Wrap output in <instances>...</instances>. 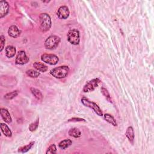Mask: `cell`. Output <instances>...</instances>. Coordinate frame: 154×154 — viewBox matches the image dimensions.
Here are the masks:
<instances>
[{"label": "cell", "instance_id": "obj_1", "mask_svg": "<svg viewBox=\"0 0 154 154\" xmlns=\"http://www.w3.org/2000/svg\"><path fill=\"white\" fill-rule=\"evenodd\" d=\"M69 72V68L67 66H61L53 68L50 70V74L54 77L58 79L66 77Z\"/></svg>", "mask_w": 154, "mask_h": 154}, {"label": "cell", "instance_id": "obj_2", "mask_svg": "<svg viewBox=\"0 0 154 154\" xmlns=\"http://www.w3.org/2000/svg\"><path fill=\"white\" fill-rule=\"evenodd\" d=\"M40 18V28L42 32H46L51 27V19L49 15L47 13H41Z\"/></svg>", "mask_w": 154, "mask_h": 154}, {"label": "cell", "instance_id": "obj_3", "mask_svg": "<svg viewBox=\"0 0 154 154\" xmlns=\"http://www.w3.org/2000/svg\"><path fill=\"white\" fill-rule=\"evenodd\" d=\"M81 102L84 106L93 110L98 116H103V113H102L101 109L95 103V102L90 101L89 99L85 97H83L81 99Z\"/></svg>", "mask_w": 154, "mask_h": 154}, {"label": "cell", "instance_id": "obj_4", "mask_svg": "<svg viewBox=\"0 0 154 154\" xmlns=\"http://www.w3.org/2000/svg\"><path fill=\"white\" fill-rule=\"evenodd\" d=\"M60 42V38L57 36H50L45 40V46L48 49H54L58 46Z\"/></svg>", "mask_w": 154, "mask_h": 154}, {"label": "cell", "instance_id": "obj_5", "mask_svg": "<svg viewBox=\"0 0 154 154\" xmlns=\"http://www.w3.org/2000/svg\"><path fill=\"white\" fill-rule=\"evenodd\" d=\"M68 40L72 45H77L79 43V32L77 29H71L68 33Z\"/></svg>", "mask_w": 154, "mask_h": 154}, {"label": "cell", "instance_id": "obj_6", "mask_svg": "<svg viewBox=\"0 0 154 154\" xmlns=\"http://www.w3.org/2000/svg\"><path fill=\"white\" fill-rule=\"evenodd\" d=\"M100 79L99 78H95L91 79L86 84V85L84 86L83 88V91L85 93H87V92H90L94 91L99 85L100 83Z\"/></svg>", "mask_w": 154, "mask_h": 154}, {"label": "cell", "instance_id": "obj_7", "mask_svg": "<svg viewBox=\"0 0 154 154\" xmlns=\"http://www.w3.org/2000/svg\"><path fill=\"white\" fill-rule=\"evenodd\" d=\"M41 60L50 65H55L58 61V58L57 56L49 54H44L41 56Z\"/></svg>", "mask_w": 154, "mask_h": 154}, {"label": "cell", "instance_id": "obj_8", "mask_svg": "<svg viewBox=\"0 0 154 154\" xmlns=\"http://www.w3.org/2000/svg\"><path fill=\"white\" fill-rule=\"evenodd\" d=\"M29 61V58L26 55V53L24 51H20L16 56L15 62L17 65H23L27 63Z\"/></svg>", "mask_w": 154, "mask_h": 154}, {"label": "cell", "instance_id": "obj_9", "mask_svg": "<svg viewBox=\"0 0 154 154\" xmlns=\"http://www.w3.org/2000/svg\"><path fill=\"white\" fill-rule=\"evenodd\" d=\"M69 10L66 6H62L60 7L57 12L58 18L61 19H67L69 16Z\"/></svg>", "mask_w": 154, "mask_h": 154}, {"label": "cell", "instance_id": "obj_10", "mask_svg": "<svg viewBox=\"0 0 154 154\" xmlns=\"http://www.w3.org/2000/svg\"><path fill=\"white\" fill-rule=\"evenodd\" d=\"M9 11V5L6 1H0V17L3 18L7 15Z\"/></svg>", "mask_w": 154, "mask_h": 154}, {"label": "cell", "instance_id": "obj_11", "mask_svg": "<svg viewBox=\"0 0 154 154\" xmlns=\"http://www.w3.org/2000/svg\"><path fill=\"white\" fill-rule=\"evenodd\" d=\"M0 112H1V116L5 122L7 123V124H10L12 122V119L8 111L6 108H1L0 110Z\"/></svg>", "mask_w": 154, "mask_h": 154}, {"label": "cell", "instance_id": "obj_12", "mask_svg": "<svg viewBox=\"0 0 154 154\" xmlns=\"http://www.w3.org/2000/svg\"><path fill=\"white\" fill-rule=\"evenodd\" d=\"M8 34L10 36H11L12 37L16 38L20 36V31L19 30V28L16 26L12 25L11 27H10V28H8Z\"/></svg>", "mask_w": 154, "mask_h": 154}, {"label": "cell", "instance_id": "obj_13", "mask_svg": "<svg viewBox=\"0 0 154 154\" xmlns=\"http://www.w3.org/2000/svg\"><path fill=\"white\" fill-rule=\"evenodd\" d=\"M125 135H126V137L129 140V142L131 143L132 144L133 142H134V132L132 127H129L127 128L126 131Z\"/></svg>", "mask_w": 154, "mask_h": 154}, {"label": "cell", "instance_id": "obj_14", "mask_svg": "<svg viewBox=\"0 0 154 154\" xmlns=\"http://www.w3.org/2000/svg\"><path fill=\"white\" fill-rule=\"evenodd\" d=\"M16 53L15 47L13 46H7L6 48V55L8 58H12L15 56Z\"/></svg>", "mask_w": 154, "mask_h": 154}, {"label": "cell", "instance_id": "obj_15", "mask_svg": "<svg viewBox=\"0 0 154 154\" xmlns=\"http://www.w3.org/2000/svg\"><path fill=\"white\" fill-rule=\"evenodd\" d=\"M1 129L3 133L6 137H12V132L6 124H3V123H1Z\"/></svg>", "mask_w": 154, "mask_h": 154}, {"label": "cell", "instance_id": "obj_16", "mask_svg": "<svg viewBox=\"0 0 154 154\" xmlns=\"http://www.w3.org/2000/svg\"><path fill=\"white\" fill-rule=\"evenodd\" d=\"M68 134L70 137H72L77 139V138H79L81 137V131L78 128H71L69 131Z\"/></svg>", "mask_w": 154, "mask_h": 154}, {"label": "cell", "instance_id": "obj_17", "mask_svg": "<svg viewBox=\"0 0 154 154\" xmlns=\"http://www.w3.org/2000/svg\"><path fill=\"white\" fill-rule=\"evenodd\" d=\"M33 67L39 72H45L48 70V67L43 63L40 62H35L33 64Z\"/></svg>", "mask_w": 154, "mask_h": 154}, {"label": "cell", "instance_id": "obj_18", "mask_svg": "<svg viewBox=\"0 0 154 154\" xmlns=\"http://www.w3.org/2000/svg\"><path fill=\"white\" fill-rule=\"evenodd\" d=\"M72 143V141L70 139H65L60 141L58 144V146L61 149H65L69 148Z\"/></svg>", "mask_w": 154, "mask_h": 154}, {"label": "cell", "instance_id": "obj_19", "mask_svg": "<svg viewBox=\"0 0 154 154\" xmlns=\"http://www.w3.org/2000/svg\"><path fill=\"white\" fill-rule=\"evenodd\" d=\"M104 119L107 122H108L109 124H111L113 126H114V127H117V126L116 119L114 118L113 116H111V115H110V114H105L104 116Z\"/></svg>", "mask_w": 154, "mask_h": 154}, {"label": "cell", "instance_id": "obj_20", "mask_svg": "<svg viewBox=\"0 0 154 154\" xmlns=\"http://www.w3.org/2000/svg\"><path fill=\"white\" fill-rule=\"evenodd\" d=\"M31 90V91H32V94L33 95V96L39 101H42V99H43V95L42 94V93H41V91L37 89H35V88H33V87H32L30 89Z\"/></svg>", "mask_w": 154, "mask_h": 154}, {"label": "cell", "instance_id": "obj_21", "mask_svg": "<svg viewBox=\"0 0 154 154\" xmlns=\"http://www.w3.org/2000/svg\"><path fill=\"white\" fill-rule=\"evenodd\" d=\"M26 74L28 76H29L31 78H37L40 75V73L39 71L34 70V69L28 70L27 71H26Z\"/></svg>", "mask_w": 154, "mask_h": 154}, {"label": "cell", "instance_id": "obj_22", "mask_svg": "<svg viewBox=\"0 0 154 154\" xmlns=\"http://www.w3.org/2000/svg\"><path fill=\"white\" fill-rule=\"evenodd\" d=\"M34 141L31 142V143H29L28 145L19 148V150H18V152H21V153H25V152H28L29 150H30L31 149H32L33 148V146H34Z\"/></svg>", "mask_w": 154, "mask_h": 154}, {"label": "cell", "instance_id": "obj_23", "mask_svg": "<svg viewBox=\"0 0 154 154\" xmlns=\"http://www.w3.org/2000/svg\"><path fill=\"white\" fill-rule=\"evenodd\" d=\"M19 94V91L18 90H15L12 92H10V93L7 94L6 95H4V98L7 100H10L14 98H15L16 96H18Z\"/></svg>", "mask_w": 154, "mask_h": 154}, {"label": "cell", "instance_id": "obj_24", "mask_svg": "<svg viewBox=\"0 0 154 154\" xmlns=\"http://www.w3.org/2000/svg\"><path fill=\"white\" fill-rule=\"evenodd\" d=\"M39 118H37V120L34 122L32 123V124H31L30 125L29 130L30 131H32V132L36 131L39 127Z\"/></svg>", "mask_w": 154, "mask_h": 154}, {"label": "cell", "instance_id": "obj_25", "mask_svg": "<svg viewBox=\"0 0 154 154\" xmlns=\"http://www.w3.org/2000/svg\"><path fill=\"white\" fill-rule=\"evenodd\" d=\"M101 92L102 95H103L105 98L110 102H111V96H110V95L109 94V92L108 91V90L104 88V87H102L101 88Z\"/></svg>", "mask_w": 154, "mask_h": 154}, {"label": "cell", "instance_id": "obj_26", "mask_svg": "<svg viewBox=\"0 0 154 154\" xmlns=\"http://www.w3.org/2000/svg\"><path fill=\"white\" fill-rule=\"evenodd\" d=\"M57 153V148L56 146L54 144L51 145L47 149L46 153V154H54V153Z\"/></svg>", "mask_w": 154, "mask_h": 154}, {"label": "cell", "instance_id": "obj_27", "mask_svg": "<svg viewBox=\"0 0 154 154\" xmlns=\"http://www.w3.org/2000/svg\"><path fill=\"white\" fill-rule=\"evenodd\" d=\"M5 37L3 35H1L0 36V43H1V49H0V52H2V51L3 50L4 48V45H5Z\"/></svg>", "mask_w": 154, "mask_h": 154}, {"label": "cell", "instance_id": "obj_28", "mask_svg": "<svg viewBox=\"0 0 154 154\" xmlns=\"http://www.w3.org/2000/svg\"><path fill=\"white\" fill-rule=\"evenodd\" d=\"M86 120L82 118H77V117H74L68 120V122H85Z\"/></svg>", "mask_w": 154, "mask_h": 154}]
</instances>
